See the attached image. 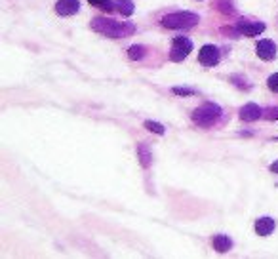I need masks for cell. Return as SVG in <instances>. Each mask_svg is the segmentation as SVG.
<instances>
[{"mask_svg": "<svg viewBox=\"0 0 278 259\" xmlns=\"http://www.w3.org/2000/svg\"><path fill=\"white\" fill-rule=\"evenodd\" d=\"M257 55H259L263 61H270L276 57V44L272 42V40H259V44H257Z\"/></svg>", "mask_w": 278, "mask_h": 259, "instance_id": "52a82bcc", "label": "cell"}, {"mask_svg": "<svg viewBox=\"0 0 278 259\" xmlns=\"http://www.w3.org/2000/svg\"><path fill=\"white\" fill-rule=\"evenodd\" d=\"M92 6H96V8H101L105 10V12H111V10L114 8L113 0H88Z\"/></svg>", "mask_w": 278, "mask_h": 259, "instance_id": "9a60e30c", "label": "cell"}, {"mask_svg": "<svg viewBox=\"0 0 278 259\" xmlns=\"http://www.w3.org/2000/svg\"><path fill=\"white\" fill-rule=\"evenodd\" d=\"M145 128L149 130V132H155V134H164V126L162 124H158V122H153V120H145Z\"/></svg>", "mask_w": 278, "mask_h": 259, "instance_id": "2e32d148", "label": "cell"}, {"mask_svg": "<svg viewBox=\"0 0 278 259\" xmlns=\"http://www.w3.org/2000/svg\"><path fill=\"white\" fill-rule=\"evenodd\" d=\"M274 227H276V221L272 217H259L255 221V233L259 236H269L274 231Z\"/></svg>", "mask_w": 278, "mask_h": 259, "instance_id": "30bf717a", "label": "cell"}, {"mask_svg": "<svg viewBox=\"0 0 278 259\" xmlns=\"http://www.w3.org/2000/svg\"><path fill=\"white\" fill-rule=\"evenodd\" d=\"M265 116H267L269 120H278V107H270L269 111L265 112Z\"/></svg>", "mask_w": 278, "mask_h": 259, "instance_id": "ffe728a7", "label": "cell"}, {"mask_svg": "<svg viewBox=\"0 0 278 259\" xmlns=\"http://www.w3.org/2000/svg\"><path fill=\"white\" fill-rule=\"evenodd\" d=\"M79 10H80L79 0H59V2L55 4V12H57L59 16H73V14H77Z\"/></svg>", "mask_w": 278, "mask_h": 259, "instance_id": "9c48e42d", "label": "cell"}, {"mask_svg": "<svg viewBox=\"0 0 278 259\" xmlns=\"http://www.w3.org/2000/svg\"><path fill=\"white\" fill-rule=\"evenodd\" d=\"M92 29L96 33H101L105 36L111 38H124L135 33V25H131L128 21H114V19H105V18H96L92 21Z\"/></svg>", "mask_w": 278, "mask_h": 259, "instance_id": "6da1fadb", "label": "cell"}, {"mask_svg": "<svg viewBox=\"0 0 278 259\" xmlns=\"http://www.w3.org/2000/svg\"><path fill=\"white\" fill-rule=\"evenodd\" d=\"M128 57H130L131 61L143 59V57H145V46H139V44L131 46L130 50H128Z\"/></svg>", "mask_w": 278, "mask_h": 259, "instance_id": "4fadbf2b", "label": "cell"}, {"mask_svg": "<svg viewBox=\"0 0 278 259\" xmlns=\"http://www.w3.org/2000/svg\"><path fill=\"white\" fill-rule=\"evenodd\" d=\"M219 50L214 46V44H206V46H202L198 52V61L204 65V67H216L219 63Z\"/></svg>", "mask_w": 278, "mask_h": 259, "instance_id": "5b68a950", "label": "cell"}, {"mask_svg": "<svg viewBox=\"0 0 278 259\" xmlns=\"http://www.w3.org/2000/svg\"><path fill=\"white\" fill-rule=\"evenodd\" d=\"M175 95H194V90L191 88H174Z\"/></svg>", "mask_w": 278, "mask_h": 259, "instance_id": "d6986e66", "label": "cell"}, {"mask_svg": "<svg viewBox=\"0 0 278 259\" xmlns=\"http://www.w3.org/2000/svg\"><path fill=\"white\" fill-rule=\"evenodd\" d=\"M218 8L219 12H223V14H233L235 8H233V4H231V0H218Z\"/></svg>", "mask_w": 278, "mask_h": 259, "instance_id": "e0dca14e", "label": "cell"}, {"mask_svg": "<svg viewBox=\"0 0 278 259\" xmlns=\"http://www.w3.org/2000/svg\"><path fill=\"white\" fill-rule=\"evenodd\" d=\"M116 6H118L122 16H131V14H133V10H135V6H133V2H131V0H118V2H116Z\"/></svg>", "mask_w": 278, "mask_h": 259, "instance_id": "5bb4252c", "label": "cell"}, {"mask_svg": "<svg viewBox=\"0 0 278 259\" xmlns=\"http://www.w3.org/2000/svg\"><path fill=\"white\" fill-rule=\"evenodd\" d=\"M137 156H139V162H141V166H143V168H149V166H151V158H153V156H151L149 149L145 147L143 143H141V145L137 147Z\"/></svg>", "mask_w": 278, "mask_h": 259, "instance_id": "7c38bea8", "label": "cell"}, {"mask_svg": "<svg viewBox=\"0 0 278 259\" xmlns=\"http://www.w3.org/2000/svg\"><path fill=\"white\" fill-rule=\"evenodd\" d=\"M212 244H214V250H218L219 253H225V251L233 248V240L229 236H225V234H216Z\"/></svg>", "mask_w": 278, "mask_h": 259, "instance_id": "8fae6325", "label": "cell"}, {"mask_svg": "<svg viewBox=\"0 0 278 259\" xmlns=\"http://www.w3.org/2000/svg\"><path fill=\"white\" fill-rule=\"evenodd\" d=\"M219 116H221V107H219V105L204 103L192 112V122L198 124V126H202V128H210L212 124L218 122Z\"/></svg>", "mask_w": 278, "mask_h": 259, "instance_id": "7a4b0ae2", "label": "cell"}, {"mask_svg": "<svg viewBox=\"0 0 278 259\" xmlns=\"http://www.w3.org/2000/svg\"><path fill=\"white\" fill-rule=\"evenodd\" d=\"M267 86H269L270 92H274V94H278V73H274V75H270L269 80H267Z\"/></svg>", "mask_w": 278, "mask_h": 259, "instance_id": "ac0fdd59", "label": "cell"}, {"mask_svg": "<svg viewBox=\"0 0 278 259\" xmlns=\"http://www.w3.org/2000/svg\"><path fill=\"white\" fill-rule=\"evenodd\" d=\"M261 116H263V111L259 109V105H255V103H248L240 109V118H242L244 122H255V120H259Z\"/></svg>", "mask_w": 278, "mask_h": 259, "instance_id": "ba28073f", "label": "cell"}, {"mask_svg": "<svg viewBox=\"0 0 278 259\" xmlns=\"http://www.w3.org/2000/svg\"><path fill=\"white\" fill-rule=\"evenodd\" d=\"M236 31H238V35L244 36H257L265 31V23H261V21H238Z\"/></svg>", "mask_w": 278, "mask_h": 259, "instance_id": "8992f818", "label": "cell"}, {"mask_svg": "<svg viewBox=\"0 0 278 259\" xmlns=\"http://www.w3.org/2000/svg\"><path fill=\"white\" fill-rule=\"evenodd\" d=\"M270 172H272V173H278V160L270 164Z\"/></svg>", "mask_w": 278, "mask_h": 259, "instance_id": "44dd1931", "label": "cell"}, {"mask_svg": "<svg viewBox=\"0 0 278 259\" xmlns=\"http://www.w3.org/2000/svg\"><path fill=\"white\" fill-rule=\"evenodd\" d=\"M192 52V42L185 36H177L172 42V50H170V59L172 61H183L189 53Z\"/></svg>", "mask_w": 278, "mask_h": 259, "instance_id": "277c9868", "label": "cell"}, {"mask_svg": "<svg viewBox=\"0 0 278 259\" xmlns=\"http://www.w3.org/2000/svg\"><path fill=\"white\" fill-rule=\"evenodd\" d=\"M276 139H278V138H276Z\"/></svg>", "mask_w": 278, "mask_h": 259, "instance_id": "7402d4cb", "label": "cell"}, {"mask_svg": "<svg viewBox=\"0 0 278 259\" xmlns=\"http://www.w3.org/2000/svg\"><path fill=\"white\" fill-rule=\"evenodd\" d=\"M200 21V18L196 14L191 12H174V14H168L162 18V25L166 29H189L194 27Z\"/></svg>", "mask_w": 278, "mask_h": 259, "instance_id": "3957f363", "label": "cell"}]
</instances>
